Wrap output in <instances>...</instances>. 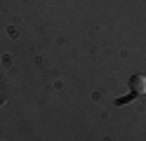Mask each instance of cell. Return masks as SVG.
Instances as JSON below:
<instances>
[{
  "label": "cell",
  "instance_id": "obj_1",
  "mask_svg": "<svg viewBox=\"0 0 146 141\" xmlns=\"http://www.w3.org/2000/svg\"><path fill=\"white\" fill-rule=\"evenodd\" d=\"M127 85H130V89H132L134 97H141V94H146V78H144L141 73H134Z\"/></svg>",
  "mask_w": 146,
  "mask_h": 141
}]
</instances>
